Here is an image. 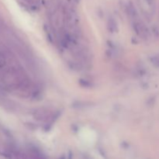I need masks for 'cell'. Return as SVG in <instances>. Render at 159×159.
Returning a JSON list of instances; mask_svg holds the SVG:
<instances>
[{"mask_svg":"<svg viewBox=\"0 0 159 159\" xmlns=\"http://www.w3.org/2000/svg\"><path fill=\"white\" fill-rule=\"evenodd\" d=\"M34 116L37 120L47 121L52 118V113L50 110L47 109H38L36 110L34 113Z\"/></svg>","mask_w":159,"mask_h":159,"instance_id":"obj_1","label":"cell"},{"mask_svg":"<svg viewBox=\"0 0 159 159\" xmlns=\"http://www.w3.org/2000/svg\"><path fill=\"white\" fill-rule=\"evenodd\" d=\"M133 28L134 32L136 33L137 35L141 37H146L148 36L147 28L144 26V24L138 21H134L133 24Z\"/></svg>","mask_w":159,"mask_h":159,"instance_id":"obj_2","label":"cell"},{"mask_svg":"<svg viewBox=\"0 0 159 159\" xmlns=\"http://www.w3.org/2000/svg\"><path fill=\"white\" fill-rule=\"evenodd\" d=\"M126 12H127V15H128L131 19L135 20V19L138 17V12H137L134 6L130 2L127 3V6H126Z\"/></svg>","mask_w":159,"mask_h":159,"instance_id":"obj_3","label":"cell"},{"mask_svg":"<svg viewBox=\"0 0 159 159\" xmlns=\"http://www.w3.org/2000/svg\"><path fill=\"white\" fill-rule=\"evenodd\" d=\"M107 27L110 32L115 33L117 30V23L113 18H110L107 23Z\"/></svg>","mask_w":159,"mask_h":159,"instance_id":"obj_4","label":"cell"}]
</instances>
